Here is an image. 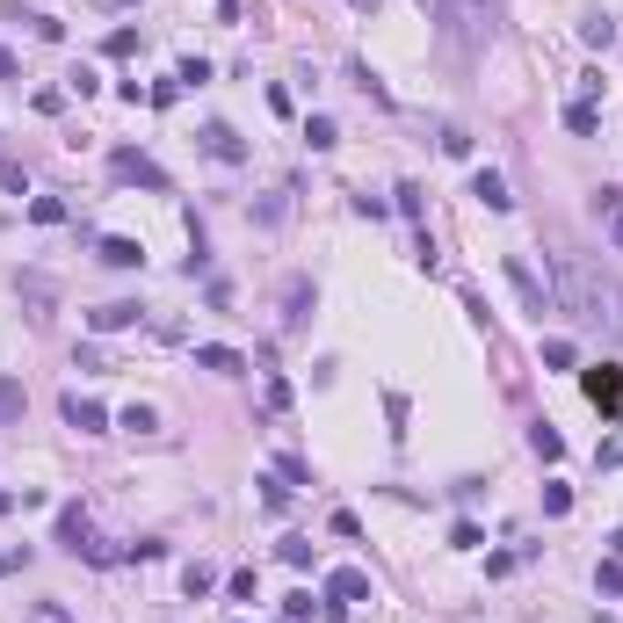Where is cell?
Listing matches in <instances>:
<instances>
[{
    "mask_svg": "<svg viewBox=\"0 0 623 623\" xmlns=\"http://www.w3.org/2000/svg\"><path fill=\"white\" fill-rule=\"evenodd\" d=\"M123 428H131V435H153V428H160V414H153V407H131V414H123Z\"/></svg>",
    "mask_w": 623,
    "mask_h": 623,
    "instance_id": "cell-28",
    "label": "cell"
},
{
    "mask_svg": "<svg viewBox=\"0 0 623 623\" xmlns=\"http://www.w3.org/2000/svg\"><path fill=\"white\" fill-rule=\"evenodd\" d=\"M22 407H29V392L15 377H0V420H22Z\"/></svg>",
    "mask_w": 623,
    "mask_h": 623,
    "instance_id": "cell-19",
    "label": "cell"
},
{
    "mask_svg": "<svg viewBox=\"0 0 623 623\" xmlns=\"http://www.w3.org/2000/svg\"><path fill=\"white\" fill-rule=\"evenodd\" d=\"M544 515H573V493H565V486H558V479H551V486H544Z\"/></svg>",
    "mask_w": 623,
    "mask_h": 623,
    "instance_id": "cell-25",
    "label": "cell"
},
{
    "mask_svg": "<svg viewBox=\"0 0 623 623\" xmlns=\"http://www.w3.org/2000/svg\"><path fill=\"white\" fill-rule=\"evenodd\" d=\"M261 508H269V515H283V508H290V486H276V479H261Z\"/></svg>",
    "mask_w": 623,
    "mask_h": 623,
    "instance_id": "cell-24",
    "label": "cell"
},
{
    "mask_svg": "<svg viewBox=\"0 0 623 623\" xmlns=\"http://www.w3.org/2000/svg\"><path fill=\"white\" fill-rule=\"evenodd\" d=\"M116 182H138V189H153V196H167V174L145 160V153H116Z\"/></svg>",
    "mask_w": 623,
    "mask_h": 623,
    "instance_id": "cell-6",
    "label": "cell"
},
{
    "mask_svg": "<svg viewBox=\"0 0 623 623\" xmlns=\"http://www.w3.org/2000/svg\"><path fill=\"white\" fill-rule=\"evenodd\" d=\"M22 298H29V305H37V319H44V305H51V298H58V290H51V283H44V276H22Z\"/></svg>",
    "mask_w": 623,
    "mask_h": 623,
    "instance_id": "cell-23",
    "label": "cell"
},
{
    "mask_svg": "<svg viewBox=\"0 0 623 623\" xmlns=\"http://www.w3.org/2000/svg\"><path fill=\"white\" fill-rule=\"evenodd\" d=\"M37 623H66V609L58 602H37Z\"/></svg>",
    "mask_w": 623,
    "mask_h": 623,
    "instance_id": "cell-35",
    "label": "cell"
},
{
    "mask_svg": "<svg viewBox=\"0 0 623 623\" xmlns=\"http://www.w3.org/2000/svg\"><path fill=\"white\" fill-rule=\"evenodd\" d=\"M529 449H536L544 464H558V457H565V442H558V428H551V420H536V428H529Z\"/></svg>",
    "mask_w": 623,
    "mask_h": 623,
    "instance_id": "cell-16",
    "label": "cell"
},
{
    "mask_svg": "<svg viewBox=\"0 0 623 623\" xmlns=\"http://www.w3.org/2000/svg\"><path fill=\"white\" fill-rule=\"evenodd\" d=\"M204 153L217 160V167H239V160H247V145H239L232 123H204Z\"/></svg>",
    "mask_w": 623,
    "mask_h": 623,
    "instance_id": "cell-7",
    "label": "cell"
},
{
    "mask_svg": "<svg viewBox=\"0 0 623 623\" xmlns=\"http://www.w3.org/2000/svg\"><path fill=\"white\" fill-rule=\"evenodd\" d=\"M58 544H66L73 558H95V565L109 558L102 544H95V529H88V508H66V515H58Z\"/></svg>",
    "mask_w": 623,
    "mask_h": 623,
    "instance_id": "cell-3",
    "label": "cell"
},
{
    "mask_svg": "<svg viewBox=\"0 0 623 623\" xmlns=\"http://www.w3.org/2000/svg\"><path fill=\"white\" fill-rule=\"evenodd\" d=\"M449 544H457V551H479L486 536H479V522H457V529H449Z\"/></svg>",
    "mask_w": 623,
    "mask_h": 623,
    "instance_id": "cell-31",
    "label": "cell"
},
{
    "mask_svg": "<svg viewBox=\"0 0 623 623\" xmlns=\"http://www.w3.org/2000/svg\"><path fill=\"white\" fill-rule=\"evenodd\" d=\"M363 595H370V573H355V565L326 573V602H341V609H348V602H363Z\"/></svg>",
    "mask_w": 623,
    "mask_h": 623,
    "instance_id": "cell-10",
    "label": "cell"
},
{
    "mask_svg": "<svg viewBox=\"0 0 623 623\" xmlns=\"http://www.w3.org/2000/svg\"><path fill=\"white\" fill-rule=\"evenodd\" d=\"M29 217H37V225H58V217H66V204H58V196H37V204H29Z\"/></svg>",
    "mask_w": 623,
    "mask_h": 623,
    "instance_id": "cell-27",
    "label": "cell"
},
{
    "mask_svg": "<svg viewBox=\"0 0 623 623\" xmlns=\"http://www.w3.org/2000/svg\"><path fill=\"white\" fill-rule=\"evenodd\" d=\"M435 15H442V37L457 51H486L501 37V0H435Z\"/></svg>",
    "mask_w": 623,
    "mask_h": 623,
    "instance_id": "cell-2",
    "label": "cell"
},
{
    "mask_svg": "<svg viewBox=\"0 0 623 623\" xmlns=\"http://www.w3.org/2000/svg\"><path fill=\"white\" fill-rule=\"evenodd\" d=\"M595 464H609V471H617V464H623V435H609V442L595 449Z\"/></svg>",
    "mask_w": 623,
    "mask_h": 623,
    "instance_id": "cell-34",
    "label": "cell"
},
{
    "mask_svg": "<svg viewBox=\"0 0 623 623\" xmlns=\"http://www.w3.org/2000/svg\"><path fill=\"white\" fill-rule=\"evenodd\" d=\"M182 587H189V602H204L210 587H217V573H210L204 558H196V565H189V573H182Z\"/></svg>",
    "mask_w": 623,
    "mask_h": 623,
    "instance_id": "cell-20",
    "label": "cell"
},
{
    "mask_svg": "<svg viewBox=\"0 0 623 623\" xmlns=\"http://www.w3.org/2000/svg\"><path fill=\"white\" fill-rule=\"evenodd\" d=\"M501 269H508V283H515V298H522V312H536V319H544V312H551V290H544V283H536V269H529V261H522V254H508V261H501Z\"/></svg>",
    "mask_w": 623,
    "mask_h": 623,
    "instance_id": "cell-4",
    "label": "cell"
},
{
    "mask_svg": "<svg viewBox=\"0 0 623 623\" xmlns=\"http://www.w3.org/2000/svg\"><path fill=\"white\" fill-rule=\"evenodd\" d=\"M58 414H66L73 435H102V428H109V414L95 407V399H80V392H66V407H58Z\"/></svg>",
    "mask_w": 623,
    "mask_h": 623,
    "instance_id": "cell-8",
    "label": "cell"
},
{
    "mask_svg": "<svg viewBox=\"0 0 623 623\" xmlns=\"http://www.w3.org/2000/svg\"><path fill=\"white\" fill-rule=\"evenodd\" d=\"M595 217L609 225V239L623 247V204H617V189H595Z\"/></svg>",
    "mask_w": 623,
    "mask_h": 623,
    "instance_id": "cell-17",
    "label": "cell"
},
{
    "mask_svg": "<svg viewBox=\"0 0 623 623\" xmlns=\"http://www.w3.org/2000/svg\"><path fill=\"white\" fill-rule=\"evenodd\" d=\"M196 370H225V377H232V370H247V363H239V348H217V341H204V348H196Z\"/></svg>",
    "mask_w": 623,
    "mask_h": 623,
    "instance_id": "cell-14",
    "label": "cell"
},
{
    "mask_svg": "<svg viewBox=\"0 0 623 623\" xmlns=\"http://www.w3.org/2000/svg\"><path fill=\"white\" fill-rule=\"evenodd\" d=\"M0 189H15V196H29V167H22V160H0Z\"/></svg>",
    "mask_w": 623,
    "mask_h": 623,
    "instance_id": "cell-22",
    "label": "cell"
},
{
    "mask_svg": "<svg viewBox=\"0 0 623 623\" xmlns=\"http://www.w3.org/2000/svg\"><path fill=\"white\" fill-rule=\"evenodd\" d=\"M305 138H312V153H333V145H341V131H333V116H312V123H305Z\"/></svg>",
    "mask_w": 623,
    "mask_h": 623,
    "instance_id": "cell-18",
    "label": "cell"
},
{
    "mask_svg": "<svg viewBox=\"0 0 623 623\" xmlns=\"http://www.w3.org/2000/svg\"><path fill=\"white\" fill-rule=\"evenodd\" d=\"M138 319H145V305H131V298H116V305H95V312H88V326H95V333H123V326H138Z\"/></svg>",
    "mask_w": 623,
    "mask_h": 623,
    "instance_id": "cell-9",
    "label": "cell"
},
{
    "mask_svg": "<svg viewBox=\"0 0 623 623\" xmlns=\"http://www.w3.org/2000/svg\"><path fill=\"white\" fill-rule=\"evenodd\" d=\"M348 7H355V15H370V7H377V0H348Z\"/></svg>",
    "mask_w": 623,
    "mask_h": 623,
    "instance_id": "cell-37",
    "label": "cell"
},
{
    "mask_svg": "<svg viewBox=\"0 0 623 623\" xmlns=\"http://www.w3.org/2000/svg\"><path fill=\"white\" fill-rule=\"evenodd\" d=\"M544 363L551 370H573V341H544Z\"/></svg>",
    "mask_w": 623,
    "mask_h": 623,
    "instance_id": "cell-30",
    "label": "cell"
},
{
    "mask_svg": "<svg viewBox=\"0 0 623 623\" xmlns=\"http://www.w3.org/2000/svg\"><path fill=\"white\" fill-rule=\"evenodd\" d=\"M15 73H22V66H15V51H0V80H15Z\"/></svg>",
    "mask_w": 623,
    "mask_h": 623,
    "instance_id": "cell-36",
    "label": "cell"
},
{
    "mask_svg": "<svg viewBox=\"0 0 623 623\" xmlns=\"http://www.w3.org/2000/svg\"><path fill=\"white\" fill-rule=\"evenodd\" d=\"M471 196H479L486 210H508V204H515V196H508V182H501L493 167H479V174H471Z\"/></svg>",
    "mask_w": 623,
    "mask_h": 623,
    "instance_id": "cell-11",
    "label": "cell"
},
{
    "mask_svg": "<svg viewBox=\"0 0 623 623\" xmlns=\"http://www.w3.org/2000/svg\"><path fill=\"white\" fill-rule=\"evenodd\" d=\"M580 392H587L602 414H623V370H580Z\"/></svg>",
    "mask_w": 623,
    "mask_h": 623,
    "instance_id": "cell-5",
    "label": "cell"
},
{
    "mask_svg": "<svg viewBox=\"0 0 623 623\" xmlns=\"http://www.w3.org/2000/svg\"><path fill=\"white\" fill-rule=\"evenodd\" d=\"M95 254H102L109 269H145V247H138V239H102Z\"/></svg>",
    "mask_w": 623,
    "mask_h": 623,
    "instance_id": "cell-13",
    "label": "cell"
},
{
    "mask_svg": "<svg viewBox=\"0 0 623 623\" xmlns=\"http://www.w3.org/2000/svg\"><path fill=\"white\" fill-rule=\"evenodd\" d=\"M174 80H182V88H204L210 66H204V58H182V73H174Z\"/></svg>",
    "mask_w": 623,
    "mask_h": 623,
    "instance_id": "cell-32",
    "label": "cell"
},
{
    "mask_svg": "<svg viewBox=\"0 0 623 623\" xmlns=\"http://www.w3.org/2000/svg\"><path fill=\"white\" fill-rule=\"evenodd\" d=\"M283 565H298V573L312 565V544H305V536H283Z\"/></svg>",
    "mask_w": 623,
    "mask_h": 623,
    "instance_id": "cell-26",
    "label": "cell"
},
{
    "mask_svg": "<svg viewBox=\"0 0 623 623\" xmlns=\"http://www.w3.org/2000/svg\"><path fill=\"white\" fill-rule=\"evenodd\" d=\"M595 587H602V595H617V602H623V565H617V558H609V565L595 573Z\"/></svg>",
    "mask_w": 623,
    "mask_h": 623,
    "instance_id": "cell-29",
    "label": "cell"
},
{
    "mask_svg": "<svg viewBox=\"0 0 623 623\" xmlns=\"http://www.w3.org/2000/svg\"><path fill=\"white\" fill-rule=\"evenodd\" d=\"M565 131H573V138H595V102H573V109H565Z\"/></svg>",
    "mask_w": 623,
    "mask_h": 623,
    "instance_id": "cell-21",
    "label": "cell"
},
{
    "mask_svg": "<svg viewBox=\"0 0 623 623\" xmlns=\"http://www.w3.org/2000/svg\"><path fill=\"white\" fill-rule=\"evenodd\" d=\"M312 609H319V602H312L305 587H298V595H290V602H283V617H290V623H305V617H312Z\"/></svg>",
    "mask_w": 623,
    "mask_h": 623,
    "instance_id": "cell-33",
    "label": "cell"
},
{
    "mask_svg": "<svg viewBox=\"0 0 623 623\" xmlns=\"http://www.w3.org/2000/svg\"><path fill=\"white\" fill-rule=\"evenodd\" d=\"M580 44H587V51H609V44H617V22H609V15H587V22H580Z\"/></svg>",
    "mask_w": 623,
    "mask_h": 623,
    "instance_id": "cell-15",
    "label": "cell"
},
{
    "mask_svg": "<svg viewBox=\"0 0 623 623\" xmlns=\"http://www.w3.org/2000/svg\"><path fill=\"white\" fill-rule=\"evenodd\" d=\"M551 305L587 333H623V283L587 254H551Z\"/></svg>",
    "mask_w": 623,
    "mask_h": 623,
    "instance_id": "cell-1",
    "label": "cell"
},
{
    "mask_svg": "<svg viewBox=\"0 0 623 623\" xmlns=\"http://www.w3.org/2000/svg\"><path fill=\"white\" fill-rule=\"evenodd\" d=\"M312 305H319V298H312V283L298 276V283L283 290V326H305V319H312Z\"/></svg>",
    "mask_w": 623,
    "mask_h": 623,
    "instance_id": "cell-12",
    "label": "cell"
}]
</instances>
